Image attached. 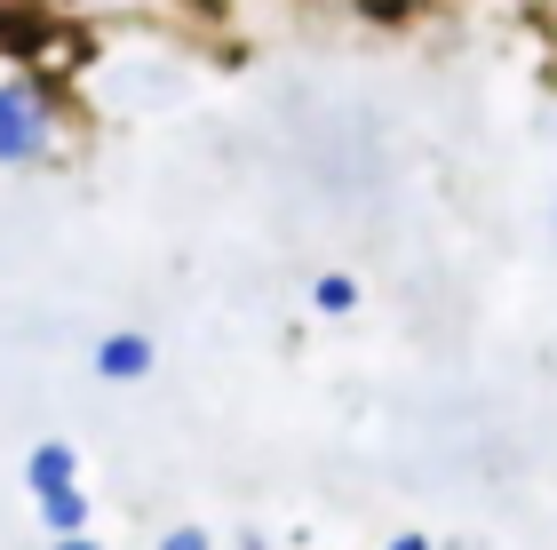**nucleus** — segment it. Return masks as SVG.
<instances>
[{"mask_svg":"<svg viewBox=\"0 0 557 550\" xmlns=\"http://www.w3.org/2000/svg\"><path fill=\"white\" fill-rule=\"evenodd\" d=\"M64 96L33 64H0V168H48L64 160Z\"/></svg>","mask_w":557,"mask_h":550,"instance_id":"1","label":"nucleus"},{"mask_svg":"<svg viewBox=\"0 0 557 550\" xmlns=\"http://www.w3.org/2000/svg\"><path fill=\"white\" fill-rule=\"evenodd\" d=\"M88 367H96V383H144V375L160 367V343H151L144 328H112L88 352Z\"/></svg>","mask_w":557,"mask_h":550,"instance_id":"2","label":"nucleus"},{"mask_svg":"<svg viewBox=\"0 0 557 550\" xmlns=\"http://www.w3.org/2000/svg\"><path fill=\"white\" fill-rule=\"evenodd\" d=\"M64 487H81V447L72 439H40L33 455H24V494H64Z\"/></svg>","mask_w":557,"mask_h":550,"instance_id":"3","label":"nucleus"},{"mask_svg":"<svg viewBox=\"0 0 557 550\" xmlns=\"http://www.w3.org/2000/svg\"><path fill=\"white\" fill-rule=\"evenodd\" d=\"M33 518H40V535H48V542H64V535H88L96 503H88V487H64V494H40Z\"/></svg>","mask_w":557,"mask_h":550,"instance_id":"4","label":"nucleus"},{"mask_svg":"<svg viewBox=\"0 0 557 550\" xmlns=\"http://www.w3.org/2000/svg\"><path fill=\"white\" fill-rule=\"evenodd\" d=\"M311 311L319 319H350L359 311V280H350V271H319L311 280Z\"/></svg>","mask_w":557,"mask_h":550,"instance_id":"5","label":"nucleus"},{"mask_svg":"<svg viewBox=\"0 0 557 550\" xmlns=\"http://www.w3.org/2000/svg\"><path fill=\"white\" fill-rule=\"evenodd\" d=\"M151 550H215V535H208V527H191V518H184V527H168V535L151 542Z\"/></svg>","mask_w":557,"mask_h":550,"instance_id":"6","label":"nucleus"},{"mask_svg":"<svg viewBox=\"0 0 557 550\" xmlns=\"http://www.w3.org/2000/svg\"><path fill=\"white\" fill-rule=\"evenodd\" d=\"M232 550H271V535H263V527H239V542H232Z\"/></svg>","mask_w":557,"mask_h":550,"instance_id":"7","label":"nucleus"},{"mask_svg":"<svg viewBox=\"0 0 557 550\" xmlns=\"http://www.w3.org/2000/svg\"><path fill=\"white\" fill-rule=\"evenodd\" d=\"M383 550H438V542H430V535H391Z\"/></svg>","mask_w":557,"mask_h":550,"instance_id":"8","label":"nucleus"},{"mask_svg":"<svg viewBox=\"0 0 557 550\" xmlns=\"http://www.w3.org/2000/svg\"><path fill=\"white\" fill-rule=\"evenodd\" d=\"M48 550H104L96 535H64V542H48Z\"/></svg>","mask_w":557,"mask_h":550,"instance_id":"9","label":"nucleus"},{"mask_svg":"<svg viewBox=\"0 0 557 550\" xmlns=\"http://www.w3.org/2000/svg\"><path fill=\"white\" fill-rule=\"evenodd\" d=\"M549 240H557V199H549Z\"/></svg>","mask_w":557,"mask_h":550,"instance_id":"10","label":"nucleus"}]
</instances>
